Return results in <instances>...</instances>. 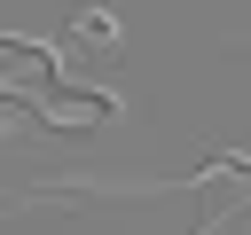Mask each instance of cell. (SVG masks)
I'll return each mask as SVG.
<instances>
[{
  "mask_svg": "<svg viewBox=\"0 0 251 235\" xmlns=\"http://www.w3.org/2000/svg\"><path fill=\"white\" fill-rule=\"evenodd\" d=\"M24 110H39V125H71V133H86V125H102L118 102H110L102 86H55V78H47V86L24 94Z\"/></svg>",
  "mask_w": 251,
  "mask_h": 235,
  "instance_id": "6da1fadb",
  "label": "cell"
},
{
  "mask_svg": "<svg viewBox=\"0 0 251 235\" xmlns=\"http://www.w3.org/2000/svg\"><path fill=\"white\" fill-rule=\"evenodd\" d=\"M78 39H86V47H102V39H118V24H110V16H78Z\"/></svg>",
  "mask_w": 251,
  "mask_h": 235,
  "instance_id": "7a4b0ae2",
  "label": "cell"
}]
</instances>
